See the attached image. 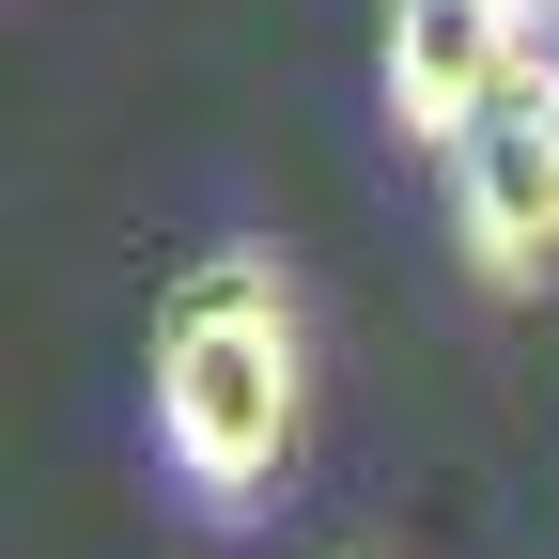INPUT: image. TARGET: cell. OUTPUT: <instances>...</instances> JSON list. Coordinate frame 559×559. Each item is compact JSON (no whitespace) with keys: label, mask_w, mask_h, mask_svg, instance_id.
<instances>
[{"label":"cell","mask_w":559,"mask_h":559,"mask_svg":"<svg viewBox=\"0 0 559 559\" xmlns=\"http://www.w3.org/2000/svg\"><path fill=\"white\" fill-rule=\"evenodd\" d=\"M140 436L202 528H249L311 466V296L280 249H187L140 311Z\"/></svg>","instance_id":"1"},{"label":"cell","mask_w":559,"mask_h":559,"mask_svg":"<svg viewBox=\"0 0 559 559\" xmlns=\"http://www.w3.org/2000/svg\"><path fill=\"white\" fill-rule=\"evenodd\" d=\"M436 202H451V249L481 296H559V62H528L436 156Z\"/></svg>","instance_id":"2"},{"label":"cell","mask_w":559,"mask_h":559,"mask_svg":"<svg viewBox=\"0 0 559 559\" xmlns=\"http://www.w3.org/2000/svg\"><path fill=\"white\" fill-rule=\"evenodd\" d=\"M544 16L559 0H373V109H389V140L404 156H451L528 62H559Z\"/></svg>","instance_id":"3"},{"label":"cell","mask_w":559,"mask_h":559,"mask_svg":"<svg viewBox=\"0 0 559 559\" xmlns=\"http://www.w3.org/2000/svg\"><path fill=\"white\" fill-rule=\"evenodd\" d=\"M326 559H373V544H326Z\"/></svg>","instance_id":"4"}]
</instances>
